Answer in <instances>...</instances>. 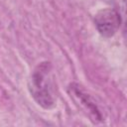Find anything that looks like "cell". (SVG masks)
Segmentation results:
<instances>
[{"instance_id":"2","label":"cell","mask_w":127,"mask_h":127,"mask_svg":"<svg viewBox=\"0 0 127 127\" xmlns=\"http://www.w3.org/2000/svg\"><path fill=\"white\" fill-rule=\"evenodd\" d=\"M120 24V14L115 9H102L94 16V25L98 33L104 38L113 37L119 30Z\"/></svg>"},{"instance_id":"3","label":"cell","mask_w":127,"mask_h":127,"mask_svg":"<svg viewBox=\"0 0 127 127\" xmlns=\"http://www.w3.org/2000/svg\"><path fill=\"white\" fill-rule=\"evenodd\" d=\"M69 92L86 110V112H88V115L92 121H102V114L100 113L95 100L85 90H83L78 84H71L69 87Z\"/></svg>"},{"instance_id":"1","label":"cell","mask_w":127,"mask_h":127,"mask_svg":"<svg viewBox=\"0 0 127 127\" xmlns=\"http://www.w3.org/2000/svg\"><path fill=\"white\" fill-rule=\"evenodd\" d=\"M29 90L35 101L43 108L51 109L55 106L56 96L50 63H41L34 69L29 81Z\"/></svg>"}]
</instances>
